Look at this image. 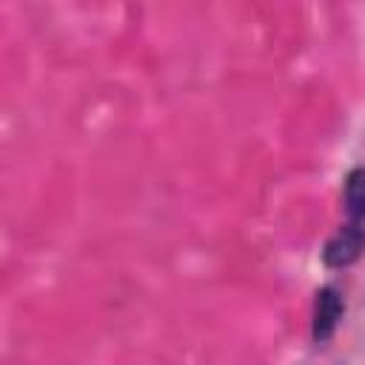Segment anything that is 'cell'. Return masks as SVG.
Segmentation results:
<instances>
[{
    "label": "cell",
    "instance_id": "obj_1",
    "mask_svg": "<svg viewBox=\"0 0 365 365\" xmlns=\"http://www.w3.org/2000/svg\"><path fill=\"white\" fill-rule=\"evenodd\" d=\"M365 248V225L359 222H345L322 248V259L328 268H345L359 259Z\"/></svg>",
    "mask_w": 365,
    "mask_h": 365
},
{
    "label": "cell",
    "instance_id": "obj_2",
    "mask_svg": "<svg viewBox=\"0 0 365 365\" xmlns=\"http://www.w3.org/2000/svg\"><path fill=\"white\" fill-rule=\"evenodd\" d=\"M342 297L336 288L325 285L317 291V299H314V319H311V336L314 342H328L331 334L336 331L339 319H342Z\"/></svg>",
    "mask_w": 365,
    "mask_h": 365
},
{
    "label": "cell",
    "instance_id": "obj_3",
    "mask_svg": "<svg viewBox=\"0 0 365 365\" xmlns=\"http://www.w3.org/2000/svg\"><path fill=\"white\" fill-rule=\"evenodd\" d=\"M345 214L348 222L365 225V168H354L345 177Z\"/></svg>",
    "mask_w": 365,
    "mask_h": 365
}]
</instances>
